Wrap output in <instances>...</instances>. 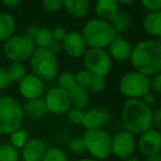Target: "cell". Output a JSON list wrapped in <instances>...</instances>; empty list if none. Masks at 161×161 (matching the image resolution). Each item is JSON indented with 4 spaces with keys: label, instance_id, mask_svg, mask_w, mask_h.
Masks as SVG:
<instances>
[{
    "label": "cell",
    "instance_id": "7dc6e473",
    "mask_svg": "<svg viewBox=\"0 0 161 161\" xmlns=\"http://www.w3.org/2000/svg\"><path fill=\"white\" fill-rule=\"evenodd\" d=\"M124 161H140V160H139L138 158H136V157L132 156V157H129V158L125 159V160H124Z\"/></svg>",
    "mask_w": 161,
    "mask_h": 161
},
{
    "label": "cell",
    "instance_id": "2e32d148",
    "mask_svg": "<svg viewBox=\"0 0 161 161\" xmlns=\"http://www.w3.org/2000/svg\"><path fill=\"white\" fill-rule=\"evenodd\" d=\"M47 149V145L42 139L29 138L19 152L22 161H41Z\"/></svg>",
    "mask_w": 161,
    "mask_h": 161
},
{
    "label": "cell",
    "instance_id": "74e56055",
    "mask_svg": "<svg viewBox=\"0 0 161 161\" xmlns=\"http://www.w3.org/2000/svg\"><path fill=\"white\" fill-rule=\"evenodd\" d=\"M10 84H11V80L8 75L7 69L0 66V91L6 90Z\"/></svg>",
    "mask_w": 161,
    "mask_h": 161
},
{
    "label": "cell",
    "instance_id": "f35d334b",
    "mask_svg": "<svg viewBox=\"0 0 161 161\" xmlns=\"http://www.w3.org/2000/svg\"><path fill=\"white\" fill-rule=\"evenodd\" d=\"M66 32H67L66 30H65L64 28H62V27H55V28H53V29L51 30L52 38H53V40L61 41V42H62V40L64 39Z\"/></svg>",
    "mask_w": 161,
    "mask_h": 161
},
{
    "label": "cell",
    "instance_id": "ab89813d",
    "mask_svg": "<svg viewBox=\"0 0 161 161\" xmlns=\"http://www.w3.org/2000/svg\"><path fill=\"white\" fill-rule=\"evenodd\" d=\"M51 53H53L54 55L58 56V54H60L62 52V42L61 41H56V40H52L51 43L47 45V47Z\"/></svg>",
    "mask_w": 161,
    "mask_h": 161
},
{
    "label": "cell",
    "instance_id": "836d02e7",
    "mask_svg": "<svg viewBox=\"0 0 161 161\" xmlns=\"http://www.w3.org/2000/svg\"><path fill=\"white\" fill-rule=\"evenodd\" d=\"M106 87V78L103 77V76H97V75H93V78L91 80L90 84V90L92 92L96 93H102Z\"/></svg>",
    "mask_w": 161,
    "mask_h": 161
},
{
    "label": "cell",
    "instance_id": "7bdbcfd3",
    "mask_svg": "<svg viewBox=\"0 0 161 161\" xmlns=\"http://www.w3.org/2000/svg\"><path fill=\"white\" fill-rule=\"evenodd\" d=\"M140 99L146 104V105L151 106L152 104H154V102H156V95H154L153 93H151V92H148L147 94L143 95Z\"/></svg>",
    "mask_w": 161,
    "mask_h": 161
},
{
    "label": "cell",
    "instance_id": "60d3db41",
    "mask_svg": "<svg viewBox=\"0 0 161 161\" xmlns=\"http://www.w3.org/2000/svg\"><path fill=\"white\" fill-rule=\"evenodd\" d=\"M152 127L156 129H160L161 127V109L157 108L152 110Z\"/></svg>",
    "mask_w": 161,
    "mask_h": 161
},
{
    "label": "cell",
    "instance_id": "e575fe53",
    "mask_svg": "<svg viewBox=\"0 0 161 161\" xmlns=\"http://www.w3.org/2000/svg\"><path fill=\"white\" fill-rule=\"evenodd\" d=\"M42 8L44 11L55 14L63 9L62 0H42Z\"/></svg>",
    "mask_w": 161,
    "mask_h": 161
},
{
    "label": "cell",
    "instance_id": "b9f144b4",
    "mask_svg": "<svg viewBox=\"0 0 161 161\" xmlns=\"http://www.w3.org/2000/svg\"><path fill=\"white\" fill-rule=\"evenodd\" d=\"M39 30H40V28H39L38 25H28V27L25 28V34L27 36H29V38H31L32 40H33V39L36 36V34H38Z\"/></svg>",
    "mask_w": 161,
    "mask_h": 161
},
{
    "label": "cell",
    "instance_id": "52a82bcc",
    "mask_svg": "<svg viewBox=\"0 0 161 161\" xmlns=\"http://www.w3.org/2000/svg\"><path fill=\"white\" fill-rule=\"evenodd\" d=\"M36 49L34 41L25 33L14 34L3 42V55L10 62L25 63L29 61L34 50Z\"/></svg>",
    "mask_w": 161,
    "mask_h": 161
},
{
    "label": "cell",
    "instance_id": "e0dca14e",
    "mask_svg": "<svg viewBox=\"0 0 161 161\" xmlns=\"http://www.w3.org/2000/svg\"><path fill=\"white\" fill-rule=\"evenodd\" d=\"M132 45L128 40L120 36H116L113 42L107 47V53L109 54L112 61L126 62L129 60L131 54Z\"/></svg>",
    "mask_w": 161,
    "mask_h": 161
},
{
    "label": "cell",
    "instance_id": "c3c4849f",
    "mask_svg": "<svg viewBox=\"0 0 161 161\" xmlns=\"http://www.w3.org/2000/svg\"><path fill=\"white\" fill-rule=\"evenodd\" d=\"M78 161H99V160H96L94 158H83V159H80Z\"/></svg>",
    "mask_w": 161,
    "mask_h": 161
},
{
    "label": "cell",
    "instance_id": "5bb4252c",
    "mask_svg": "<svg viewBox=\"0 0 161 161\" xmlns=\"http://www.w3.org/2000/svg\"><path fill=\"white\" fill-rule=\"evenodd\" d=\"M87 47L80 32L69 31L66 32L62 40V52H64L69 58H80L83 56Z\"/></svg>",
    "mask_w": 161,
    "mask_h": 161
},
{
    "label": "cell",
    "instance_id": "4fadbf2b",
    "mask_svg": "<svg viewBox=\"0 0 161 161\" xmlns=\"http://www.w3.org/2000/svg\"><path fill=\"white\" fill-rule=\"evenodd\" d=\"M18 90L25 101L40 98L44 94V82L34 74L27 73L22 80L18 82Z\"/></svg>",
    "mask_w": 161,
    "mask_h": 161
},
{
    "label": "cell",
    "instance_id": "ffe728a7",
    "mask_svg": "<svg viewBox=\"0 0 161 161\" xmlns=\"http://www.w3.org/2000/svg\"><path fill=\"white\" fill-rule=\"evenodd\" d=\"M142 28L151 39L160 40L161 36V11H150L142 20Z\"/></svg>",
    "mask_w": 161,
    "mask_h": 161
},
{
    "label": "cell",
    "instance_id": "9c48e42d",
    "mask_svg": "<svg viewBox=\"0 0 161 161\" xmlns=\"http://www.w3.org/2000/svg\"><path fill=\"white\" fill-rule=\"evenodd\" d=\"M82 58L84 69H87L93 75L106 77L112 69L113 61L106 49L87 47Z\"/></svg>",
    "mask_w": 161,
    "mask_h": 161
},
{
    "label": "cell",
    "instance_id": "7402d4cb",
    "mask_svg": "<svg viewBox=\"0 0 161 161\" xmlns=\"http://www.w3.org/2000/svg\"><path fill=\"white\" fill-rule=\"evenodd\" d=\"M69 97L71 107L85 110L90 105V94L87 88L75 85L72 90L69 91Z\"/></svg>",
    "mask_w": 161,
    "mask_h": 161
},
{
    "label": "cell",
    "instance_id": "f1b7e54d",
    "mask_svg": "<svg viewBox=\"0 0 161 161\" xmlns=\"http://www.w3.org/2000/svg\"><path fill=\"white\" fill-rule=\"evenodd\" d=\"M41 161H69V157L63 149L52 147L47 149Z\"/></svg>",
    "mask_w": 161,
    "mask_h": 161
},
{
    "label": "cell",
    "instance_id": "cb8c5ba5",
    "mask_svg": "<svg viewBox=\"0 0 161 161\" xmlns=\"http://www.w3.org/2000/svg\"><path fill=\"white\" fill-rule=\"evenodd\" d=\"M131 16L128 14L127 11H123V10H119L117 12V14L110 21V25L114 28V30L117 33H123L126 32L131 25Z\"/></svg>",
    "mask_w": 161,
    "mask_h": 161
},
{
    "label": "cell",
    "instance_id": "44dd1931",
    "mask_svg": "<svg viewBox=\"0 0 161 161\" xmlns=\"http://www.w3.org/2000/svg\"><path fill=\"white\" fill-rule=\"evenodd\" d=\"M63 8L74 18H84L91 9V0H62Z\"/></svg>",
    "mask_w": 161,
    "mask_h": 161
},
{
    "label": "cell",
    "instance_id": "d6986e66",
    "mask_svg": "<svg viewBox=\"0 0 161 161\" xmlns=\"http://www.w3.org/2000/svg\"><path fill=\"white\" fill-rule=\"evenodd\" d=\"M22 109L25 117L33 120L43 118L49 113L42 97L25 101V103L22 105Z\"/></svg>",
    "mask_w": 161,
    "mask_h": 161
},
{
    "label": "cell",
    "instance_id": "ee69618b",
    "mask_svg": "<svg viewBox=\"0 0 161 161\" xmlns=\"http://www.w3.org/2000/svg\"><path fill=\"white\" fill-rule=\"evenodd\" d=\"M0 3L7 8H16L21 3V0H0Z\"/></svg>",
    "mask_w": 161,
    "mask_h": 161
},
{
    "label": "cell",
    "instance_id": "5b68a950",
    "mask_svg": "<svg viewBox=\"0 0 161 161\" xmlns=\"http://www.w3.org/2000/svg\"><path fill=\"white\" fill-rule=\"evenodd\" d=\"M29 63L32 74L36 75L43 82H51L58 74L60 66L58 56L47 49L36 47L29 58Z\"/></svg>",
    "mask_w": 161,
    "mask_h": 161
},
{
    "label": "cell",
    "instance_id": "3957f363",
    "mask_svg": "<svg viewBox=\"0 0 161 161\" xmlns=\"http://www.w3.org/2000/svg\"><path fill=\"white\" fill-rule=\"evenodd\" d=\"M87 47L107 49V47L117 36V32L110 22L98 18H93L86 21L80 32Z\"/></svg>",
    "mask_w": 161,
    "mask_h": 161
},
{
    "label": "cell",
    "instance_id": "9a60e30c",
    "mask_svg": "<svg viewBox=\"0 0 161 161\" xmlns=\"http://www.w3.org/2000/svg\"><path fill=\"white\" fill-rule=\"evenodd\" d=\"M110 120V114L104 108H90L84 110V117L82 126L85 130L99 129L103 128Z\"/></svg>",
    "mask_w": 161,
    "mask_h": 161
},
{
    "label": "cell",
    "instance_id": "30bf717a",
    "mask_svg": "<svg viewBox=\"0 0 161 161\" xmlns=\"http://www.w3.org/2000/svg\"><path fill=\"white\" fill-rule=\"evenodd\" d=\"M137 151V137L127 130H119L112 136V154L120 160L132 157Z\"/></svg>",
    "mask_w": 161,
    "mask_h": 161
},
{
    "label": "cell",
    "instance_id": "7a4b0ae2",
    "mask_svg": "<svg viewBox=\"0 0 161 161\" xmlns=\"http://www.w3.org/2000/svg\"><path fill=\"white\" fill-rule=\"evenodd\" d=\"M120 119L125 130L138 136L152 127V109L141 99H126Z\"/></svg>",
    "mask_w": 161,
    "mask_h": 161
},
{
    "label": "cell",
    "instance_id": "8992f818",
    "mask_svg": "<svg viewBox=\"0 0 161 161\" xmlns=\"http://www.w3.org/2000/svg\"><path fill=\"white\" fill-rule=\"evenodd\" d=\"M82 138L91 158L104 161L112 156V135L105 129L85 130Z\"/></svg>",
    "mask_w": 161,
    "mask_h": 161
},
{
    "label": "cell",
    "instance_id": "603a6c76",
    "mask_svg": "<svg viewBox=\"0 0 161 161\" xmlns=\"http://www.w3.org/2000/svg\"><path fill=\"white\" fill-rule=\"evenodd\" d=\"M16 32V19L9 12L0 14V42H6Z\"/></svg>",
    "mask_w": 161,
    "mask_h": 161
},
{
    "label": "cell",
    "instance_id": "ac0fdd59",
    "mask_svg": "<svg viewBox=\"0 0 161 161\" xmlns=\"http://www.w3.org/2000/svg\"><path fill=\"white\" fill-rule=\"evenodd\" d=\"M96 18L110 22L119 11V3L116 0H96L94 5Z\"/></svg>",
    "mask_w": 161,
    "mask_h": 161
},
{
    "label": "cell",
    "instance_id": "484cf974",
    "mask_svg": "<svg viewBox=\"0 0 161 161\" xmlns=\"http://www.w3.org/2000/svg\"><path fill=\"white\" fill-rule=\"evenodd\" d=\"M20 152L9 142H0V161H19Z\"/></svg>",
    "mask_w": 161,
    "mask_h": 161
},
{
    "label": "cell",
    "instance_id": "8fae6325",
    "mask_svg": "<svg viewBox=\"0 0 161 161\" xmlns=\"http://www.w3.org/2000/svg\"><path fill=\"white\" fill-rule=\"evenodd\" d=\"M43 101L47 108V112L55 115L66 114L67 110L71 108L69 92L62 90L58 86L51 87L45 93Z\"/></svg>",
    "mask_w": 161,
    "mask_h": 161
},
{
    "label": "cell",
    "instance_id": "d4e9b609",
    "mask_svg": "<svg viewBox=\"0 0 161 161\" xmlns=\"http://www.w3.org/2000/svg\"><path fill=\"white\" fill-rule=\"evenodd\" d=\"M7 72L9 78L11 80V83H18L23 78V76L27 74V69H25V63H19V62H10L8 65Z\"/></svg>",
    "mask_w": 161,
    "mask_h": 161
},
{
    "label": "cell",
    "instance_id": "8d00e7d4",
    "mask_svg": "<svg viewBox=\"0 0 161 161\" xmlns=\"http://www.w3.org/2000/svg\"><path fill=\"white\" fill-rule=\"evenodd\" d=\"M143 8L150 11H160L161 10V0H139Z\"/></svg>",
    "mask_w": 161,
    "mask_h": 161
},
{
    "label": "cell",
    "instance_id": "7c38bea8",
    "mask_svg": "<svg viewBox=\"0 0 161 161\" xmlns=\"http://www.w3.org/2000/svg\"><path fill=\"white\" fill-rule=\"evenodd\" d=\"M137 150L143 157L153 156L161 151V134L160 130L151 127L138 135L137 138Z\"/></svg>",
    "mask_w": 161,
    "mask_h": 161
},
{
    "label": "cell",
    "instance_id": "ba28073f",
    "mask_svg": "<svg viewBox=\"0 0 161 161\" xmlns=\"http://www.w3.org/2000/svg\"><path fill=\"white\" fill-rule=\"evenodd\" d=\"M150 77L137 71L125 73L119 80V92L127 99H140L145 94L150 92Z\"/></svg>",
    "mask_w": 161,
    "mask_h": 161
},
{
    "label": "cell",
    "instance_id": "6da1fadb",
    "mask_svg": "<svg viewBox=\"0 0 161 161\" xmlns=\"http://www.w3.org/2000/svg\"><path fill=\"white\" fill-rule=\"evenodd\" d=\"M130 64L134 71L149 77L161 72V43L157 39L141 40L132 47Z\"/></svg>",
    "mask_w": 161,
    "mask_h": 161
},
{
    "label": "cell",
    "instance_id": "4316f807",
    "mask_svg": "<svg viewBox=\"0 0 161 161\" xmlns=\"http://www.w3.org/2000/svg\"><path fill=\"white\" fill-rule=\"evenodd\" d=\"M29 140V134L25 129L20 128V129L16 130L12 134L9 135V141L8 142L11 146H14L16 149L20 150L23 146L27 143V141Z\"/></svg>",
    "mask_w": 161,
    "mask_h": 161
},
{
    "label": "cell",
    "instance_id": "f546056e",
    "mask_svg": "<svg viewBox=\"0 0 161 161\" xmlns=\"http://www.w3.org/2000/svg\"><path fill=\"white\" fill-rule=\"evenodd\" d=\"M52 40H53V38H52L51 30L47 29V28H40L36 36L33 39L36 47H42V49H47Z\"/></svg>",
    "mask_w": 161,
    "mask_h": 161
},
{
    "label": "cell",
    "instance_id": "1f68e13d",
    "mask_svg": "<svg viewBox=\"0 0 161 161\" xmlns=\"http://www.w3.org/2000/svg\"><path fill=\"white\" fill-rule=\"evenodd\" d=\"M67 119L71 124L76 126L82 125L83 123V117H84V110L78 109V108L71 107L67 110Z\"/></svg>",
    "mask_w": 161,
    "mask_h": 161
},
{
    "label": "cell",
    "instance_id": "83f0119b",
    "mask_svg": "<svg viewBox=\"0 0 161 161\" xmlns=\"http://www.w3.org/2000/svg\"><path fill=\"white\" fill-rule=\"evenodd\" d=\"M56 77H58V86L66 92H69L76 85L75 74L72 72H62Z\"/></svg>",
    "mask_w": 161,
    "mask_h": 161
},
{
    "label": "cell",
    "instance_id": "d6a6232c",
    "mask_svg": "<svg viewBox=\"0 0 161 161\" xmlns=\"http://www.w3.org/2000/svg\"><path fill=\"white\" fill-rule=\"evenodd\" d=\"M69 150L74 154H80L85 152V145L82 137H75L69 142Z\"/></svg>",
    "mask_w": 161,
    "mask_h": 161
},
{
    "label": "cell",
    "instance_id": "f6af8a7d",
    "mask_svg": "<svg viewBox=\"0 0 161 161\" xmlns=\"http://www.w3.org/2000/svg\"><path fill=\"white\" fill-rule=\"evenodd\" d=\"M145 161H161V154L157 153L153 154V156L145 157Z\"/></svg>",
    "mask_w": 161,
    "mask_h": 161
},
{
    "label": "cell",
    "instance_id": "4dcf8cb0",
    "mask_svg": "<svg viewBox=\"0 0 161 161\" xmlns=\"http://www.w3.org/2000/svg\"><path fill=\"white\" fill-rule=\"evenodd\" d=\"M92 78H93V74L90 73V72L85 69H80V71L75 74L76 85L82 86V87H84V88L90 87V84H91Z\"/></svg>",
    "mask_w": 161,
    "mask_h": 161
},
{
    "label": "cell",
    "instance_id": "277c9868",
    "mask_svg": "<svg viewBox=\"0 0 161 161\" xmlns=\"http://www.w3.org/2000/svg\"><path fill=\"white\" fill-rule=\"evenodd\" d=\"M25 120L22 105L11 96H0V135L9 136L22 128Z\"/></svg>",
    "mask_w": 161,
    "mask_h": 161
},
{
    "label": "cell",
    "instance_id": "bcb514c9",
    "mask_svg": "<svg viewBox=\"0 0 161 161\" xmlns=\"http://www.w3.org/2000/svg\"><path fill=\"white\" fill-rule=\"evenodd\" d=\"M119 5H124V6H129L131 3H134L136 0H116Z\"/></svg>",
    "mask_w": 161,
    "mask_h": 161
},
{
    "label": "cell",
    "instance_id": "d590c367",
    "mask_svg": "<svg viewBox=\"0 0 161 161\" xmlns=\"http://www.w3.org/2000/svg\"><path fill=\"white\" fill-rule=\"evenodd\" d=\"M150 92L153 93L154 95H159L161 93V74H156V75L150 77L149 82Z\"/></svg>",
    "mask_w": 161,
    "mask_h": 161
}]
</instances>
